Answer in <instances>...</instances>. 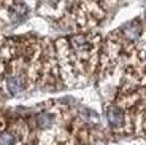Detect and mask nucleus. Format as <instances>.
Masks as SVG:
<instances>
[{
  "mask_svg": "<svg viewBox=\"0 0 146 145\" xmlns=\"http://www.w3.org/2000/svg\"><path fill=\"white\" fill-rule=\"evenodd\" d=\"M36 124L40 128H49L52 124V115L48 113V112L38 113V115H36Z\"/></svg>",
  "mask_w": 146,
  "mask_h": 145,
  "instance_id": "3",
  "label": "nucleus"
},
{
  "mask_svg": "<svg viewBox=\"0 0 146 145\" xmlns=\"http://www.w3.org/2000/svg\"><path fill=\"white\" fill-rule=\"evenodd\" d=\"M106 120H108V124H111V128H114V129H125L127 116L117 104L106 107Z\"/></svg>",
  "mask_w": 146,
  "mask_h": 145,
  "instance_id": "1",
  "label": "nucleus"
},
{
  "mask_svg": "<svg viewBox=\"0 0 146 145\" xmlns=\"http://www.w3.org/2000/svg\"><path fill=\"white\" fill-rule=\"evenodd\" d=\"M16 144V136L13 132H0V145H15Z\"/></svg>",
  "mask_w": 146,
  "mask_h": 145,
  "instance_id": "4",
  "label": "nucleus"
},
{
  "mask_svg": "<svg viewBox=\"0 0 146 145\" xmlns=\"http://www.w3.org/2000/svg\"><path fill=\"white\" fill-rule=\"evenodd\" d=\"M145 19H146V15H145Z\"/></svg>",
  "mask_w": 146,
  "mask_h": 145,
  "instance_id": "5",
  "label": "nucleus"
},
{
  "mask_svg": "<svg viewBox=\"0 0 146 145\" xmlns=\"http://www.w3.org/2000/svg\"><path fill=\"white\" fill-rule=\"evenodd\" d=\"M5 85H7V91L10 93L11 96H16L18 93H21V89H22V80L19 78L18 75H10V77H7V81H5Z\"/></svg>",
  "mask_w": 146,
  "mask_h": 145,
  "instance_id": "2",
  "label": "nucleus"
}]
</instances>
